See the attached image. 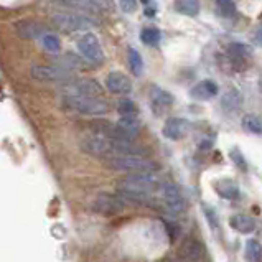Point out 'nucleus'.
I'll return each mask as SVG.
<instances>
[{
  "label": "nucleus",
  "mask_w": 262,
  "mask_h": 262,
  "mask_svg": "<svg viewBox=\"0 0 262 262\" xmlns=\"http://www.w3.org/2000/svg\"><path fill=\"white\" fill-rule=\"evenodd\" d=\"M104 163L116 171H127V173H154L159 168L155 162L144 155H114L104 159Z\"/></svg>",
  "instance_id": "f257e3e1"
},
{
  "label": "nucleus",
  "mask_w": 262,
  "mask_h": 262,
  "mask_svg": "<svg viewBox=\"0 0 262 262\" xmlns=\"http://www.w3.org/2000/svg\"><path fill=\"white\" fill-rule=\"evenodd\" d=\"M63 109L73 114L83 116H102L109 111L107 102L102 97H86V96H64Z\"/></svg>",
  "instance_id": "f03ea898"
},
{
  "label": "nucleus",
  "mask_w": 262,
  "mask_h": 262,
  "mask_svg": "<svg viewBox=\"0 0 262 262\" xmlns=\"http://www.w3.org/2000/svg\"><path fill=\"white\" fill-rule=\"evenodd\" d=\"M159 188V180L154 173H129L117 183L119 193H147L152 194Z\"/></svg>",
  "instance_id": "7ed1b4c3"
},
{
  "label": "nucleus",
  "mask_w": 262,
  "mask_h": 262,
  "mask_svg": "<svg viewBox=\"0 0 262 262\" xmlns=\"http://www.w3.org/2000/svg\"><path fill=\"white\" fill-rule=\"evenodd\" d=\"M81 150L94 157H114L119 154V139H111L104 136L86 137L81 142Z\"/></svg>",
  "instance_id": "20e7f679"
},
{
  "label": "nucleus",
  "mask_w": 262,
  "mask_h": 262,
  "mask_svg": "<svg viewBox=\"0 0 262 262\" xmlns=\"http://www.w3.org/2000/svg\"><path fill=\"white\" fill-rule=\"evenodd\" d=\"M51 21L55 24L63 32H86V30H91L96 27V24L88 17L83 15H74V13H55L51 17Z\"/></svg>",
  "instance_id": "39448f33"
},
{
  "label": "nucleus",
  "mask_w": 262,
  "mask_h": 262,
  "mask_svg": "<svg viewBox=\"0 0 262 262\" xmlns=\"http://www.w3.org/2000/svg\"><path fill=\"white\" fill-rule=\"evenodd\" d=\"M61 93L64 96H86V97H102L104 89L94 79H73L68 81Z\"/></svg>",
  "instance_id": "423d86ee"
},
{
  "label": "nucleus",
  "mask_w": 262,
  "mask_h": 262,
  "mask_svg": "<svg viewBox=\"0 0 262 262\" xmlns=\"http://www.w3.org/2000/svg\"><path fill=\"white\" fill-rule=\"evenodd\" d=\"M93 209L96 213L104 216H116L121 214L125 209V200L121 194H111V193H101L93 203Z\"/></svg>",
  "instance_id": "0eeeda50"
},
{
  "label": "nucleus",
  "mask_w": 262,
  "mask_h": 262,
  "mask_svg": "<svg viewBox=\"0 0 262 262\" xmlns=\"http://www.w3.org/2000/svg\"><path fill=\"white\" fill-rule=\"evenodd\" d=\"M78 50L83 55L89 64H102L104 61V53L99 45V40L94 33H86L78 40Z\"/></svg>",
  "instance_id": "6e6552de"
},
{
  "label": "nucleus",
  "mask_w": 262,
  "mask_h": 262,
  "mask_svg": "<svg viewBox=\"0 0 262 262\" xmlns=\"http://www.w3.org/2000/svg\"><path fill=\"white\" fill-rule=\"evenodd\" d=\"M32 78L38 79V81H51V83H56V81H73V73L71 70H66L63 66H43V64H35L32 66Z\"/></svg>",
  "instance_id": "1a4fd4ad"
},
{
  "label": "nucleus",
  "mask_w": 262,
  "mask_h": 262,
  "mask_svg": "<svg viewBox=\"0 0 262 262\" xmlns=\"http://www.w3.org/2000/svg\"><path fill=\"white\" fill-rule=\"evenodd\" d=\"M162 196L165 208L171 214H180L185 209V200L180 188L171 182H167L162 185Z\"/></svg>",
  "instance_id": "9d476101"
},
{
  "label": "nucleus",
  "mask_w": 262,
  "mask_h": 262,
  "mask_svg": "<svg viewBox=\"0 0 262 262\" xmlns=\"http://www.w3.org/2000/svg\"><path fill=\"white\" fill-rule=\"evenodd\" d=\"M191 124L182 117H170L167 119L165 125H163L162 134L163 137H167L170 140H182L190 134Z\"/></svg>",
  "instance_id": "9b49d317"
},
{
  "label": "nucleus",
  "mask_w": 262,
  "mask_h": 262,
  "mask_svg": "<svg viewBox=\"0 0 262 262\" xmlns=\"http://www.w3.org/2000/svg\"><path fill=\"white\" fill-rule=\"evenodd\" d=\"M175 97L168 91L162 89L160 86H154L150 89V104L155 112V116H162L163 112H167L171 106H173Z\"/></svg>",
  "instance_id": "f8f14e48"
},
{
  "label": "nucleus",
  "mask_w": 262,
  "mask_h": 262,
  "mask_svg": "<svg viewBox=\"0 0 262 262\" xmlns=\"http://www.w3.org/2000/svg\"><path fill=\"white\" fill-rule=\"evenodd\" d=\"M15 32H17L21 38H27V40L43 38L45 35H48L47 27L35 20H18L17 24H15Z\"/></svg>",
  "instance_id": "ddd939ff"
},
{
  "label": "nucleus",
  "mask_w": 262,
  "mask_h": 262,
  "mask_svg": "<svg viewBox=\"0 0 262 262\" xmlns=\"http://www.w3.org/2000/svg\"><path fill=\"white\" fill-rule=\"evenodd\" d=\"M106 88H107V91L112 94L125 96L132 91V83L124 73L112 71V73H109V76L106 79Z\"/></svg>",
  "instance_id": "4468645a"
},
{
  "label": "nucleus",
  "mask_w": 262,
  "mask_h": 262,
  "mask_svg": "<svg viewBox=\"0 0 262 262\" xmlns=\"http://www.w3.org/2000/svg\"><path fill=\"white\" fill-rule=\"evenodd\" d=\"M218 94V84L211 79H203L190 89V97L194 101H208Z\"/></svg>",
  "instance_id": "2eb2a0df"
},
{
  "label": "nucleus",
  "mask_w": 262,
  "mask_h": 262,
  "mask_svg": "<svg viewBox=\"0 0 262 262\" xmlns=\"http://www.w3.org/2000/svg\"><path fill=\"white\" fill-rule=\"evenodd\" d=\"M182 251H183V257L188 262H200L206 256L205 246L201 241H198V239H190V241H186Z\"/></svg>",
  "instance_id": "dca6fc26"
},
{
  "label": "nucleus",
  "mask_w": 262,
  "mask_h": 262,
  "mask_svg": "<svg viewBox=\"0 0 262 262\" xmlns=\"http://www.w3.org/2000/svg\"><path fill=\"white\" fill-rule=\"evenodd\" d=\"M241 104H243V96L236 88H229L221 97V107L226 111L228 114L236 112L239 107H241Z\"/></svg>",
  "instance_id": "f3484780"
},
{
  "label": "nucleus",
  "mask_w": 262,
  "mask_h": 262,
  "mask_svg": "<svg viewBox=\"0 0 262 262\" xmlns=\"http://www.w3.org/2000/svg\"><path fill=\"white\" fill-rule=\"evenodd\" d=\"M231 228L236 229L241 234H251L256 229V220L248 214H236L231 218Z\"/></svg>",
  "instance_id": "a211bd4d"
},
{
  "label": "nucleus",
  "mask_w": 262,
  "mask_h": 262,
  "mask_svg": "<svg viewBox=\"0 0 262 262\" xmlns=\"http://www.w3.org/2000/svg\"><path fill=\"white\" fill-rule=\"evenodd\" d=\"M226 53H228L229 61L236 66L239 63H246V61H248L251 51L243 43H231L229 47H228V50H226ZM236 68H237V66H236Z\"/></svg>",
  "instance_id": "6ab92c4d"
},
{
  "label": "nucleus",
  "mask_w": 262,
  "mask_h": 262,
  "mask_svg": "<svg viewBox=\"0 0 262 262\" xmlns=\"http://www.w3.org/2000/svg\"><path fill=\"white\" fill-rule=\"evenodd\" d=\"M214 190L224 200H236L239 196V186L234 183L233 180H220V182L214 183Z\"/></svg>",
  "instance_id": "aec40b11"
},
{
  "label": "nucleus",
  "mask_w": 262,
  "mask_h": 262,
  "mask_svg": "<svg viewBox=\"0 0 262 262\" xmlns=\"http://www.w3.org/2000/svg\"><path fill=\"white\" fill-rule=\"evenodd\" d=\"M175 9L186 17H196L200 13V0H175Z\"/></svg>",
  "instance_id": "412c9836"
},
{
  "label": "nucleus",
  "mask_w": 262,
  "mask_h": 262,
  "mask_svg": "<svg viewBox=\"0 0 262 262\" xmlns=\"http://www.w3.org/2000/svg\"><path fill=\"white\" fill-rule=\"evenodd\" d=\"M244 257L248 262H262V244L256 241V239L246 241Z\"/></svg>",
  "instance_id": "4be33fe9"
},
{
  "label": "nucleus",
  "mask_w": 262,
  "mask_h": 262,
  "mask_svg": "<svg viewBox=\"0 0 262 262\" xmlns=\"http://www.w3.org/2000/svg\"><path fill=\"white\" fill-rule=\"evenodd\" d=\"M243 127L246 132L262 134V119L256 114H248L243 117Z\"/></svg>",
  "instance_id": "5701e85b"
},
{
  "label": "nucleus",
  "mask_w": 262,
  "mask_h": 262,
  "mask_svg": "<svg viewBox=\"0 0 262 262\" xmlns=\"http://www.w3.org/2000/svg\"><path fill=\"white\" fill-rule=\"evenodd\" d=\"M140 40L144 45H148V47H157L160 43V32L154 27H145L140 32Z\"/></svg>",
  "instance_id": "b1692460"
},
{
  "label": "nucleus",
  "mask_w": 262,
  "mask_h": 262,
  "mask_svg": "<svg viewBox=\"0 0 262 262\" xmlns=\"http://www.w3.org/2000/svg\"><path fill=\"white\" fill-rule=\"evenodd\" d=\"M129 68L130 71L136 74V76H140L142 71H144V61H142V56L137 50L130 48L129 50Z\"/></svg>",
  "instance_id": "393cba45"
},
{
  "label": "nucleus",
  "mask_w": 262,
  "mask_h": 262,
  "mask_svg": "<svg viewBox=\"0 0 262 262\" xmlns=\"http://www.w3.org/2000/svg\"><path fill=\"white\" fill-rule=\"evenodd\" d=\"M117 112L121 114V117H129V116H137V106L134 104V101L127 99H121L117 102Z\"/></svg>",
  "instance_id": "a878e982"
},
{
  "label": "nucleus",
  "mask_w": 262,
  "mask_h": 262,
  "mask_svg": "<svg viewBox=\"0 0 262 262\" xmlns=\"http://www.w3.org/2000/svg\"><path fill=\"white\" fill-rule=\"evenodd\" d=\"M216 9L223 15V17H234L236 15V4L234 0H214Z\"/></svg>",
  "instance_id": "bb28decb"
},
{
  "label": "nucleus",
  "mask_w": 262,
  "mask_h": 262,
  "mask_svg": "<svg viewBox=\"0 0 262 262\" xmlns=\"http://www.w3.org/2000/svg\"><path fill=\"white\" fill-rule=\"evenodd\" d=\"M43 47L47 51H50V53H59V50H61V43H59V40L55 35L48 33V35L43 36Z\"/></svg>",
  "instance_id": "cd10ccee"
},
{
  "label": "nucleus",
  "mask_w": 262,
  "mask_h": 262,
  "mask_svg": "<svg viewBox=\"0 0 262 262\" xmlns=\"http://www.w3.org/2000/svg\"><path fill=\"white\" fill-rule=\"evenodd\" d=\"M163 226H165V231H167V236L170 239V243H175L177 239L180 237V233H182L180 226L175 221H168V220L163 221Z\"/></svg>",
  "instance_id": "c85d7f7f"
},
{
  "label": "nucleus",
  "mask_w": 262,
  "mask_h": 262,
  "mask_svg": "<svg viewBox=\"0 0 262 262\" xmlns=\"http://www.w3.org/2000/svg\"><path fill=\"white\" fill-rule=\"evenodd\" d=\"M231 159H233V162L236 163V167H239L243 171L248 170V163H246V159L243 157V154L237 150V148H233V150H231Z\"/></svg>",
  "instance_id": "c756f323"
},
{
  "label": "nucleus",
  "mask_w": 262,
  "mask_h": 262,
  "mask_svg": "<svg viewBox=\"0 0 262 262\" xmlns=\"http://www.w3.org/2000/svg\"><path fill=\"white\" fill-rule=\"evenodd\" d=\"M205 216H206V221L209 223V226H211L213 229L218 228L220 221H218V216H216V211H214L213 208L205 206Z\"/></svg>",
  "instance_id": "7c9ffc66"
},
{
  "label": "nucleus",
  "mask_w": 262,
  "mask_h": 262,
  "mask_svg": "<svg viewBox=\"0 0 262 262\" xmlns=\"http://www.w3.org/2000/svg\"><path fill=\"white\" fill-rule=\"evenodd\" d=\"M119 5L125 13H134L137 10V0H119Z\"/></svg>",
  "instance_id": "2f4dec72"
},
{
  "label": "nucleus",
  "mask_w": 262,
  "mask_h": 262,
  "mask_svg": "<svg viewBox=\"0 0 262 262\" xmlns=\"http://www.w3.org/2000/svg\"><path fill=\"white\" fill-rule=\"evenodd\" d=\"M254 40H256L259 47H262V25L256 30V33H254Z\"/></svg>",
  "instance_id": "473e14b6"
}]
</instances>
